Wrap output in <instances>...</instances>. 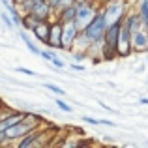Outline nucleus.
<instances>
[{
  "mask_svg": "<svg viewBox=\"0 0 148 148\" xmlns=\"http://www.w3.org/2000/svg\"><path fill=\"white\" fill-rule=\"evenodd\" d=\"M109 25H111V21H109L105 10H99L98 15L94 17V21L81 32L79 40L83 41L86 47H90L92 43H101L103 38H105V32H107V28H109Z\"/></svg>",
  "mask_w": 148,
  "mask_h": 148,
  "instance_id": "nucleus-1",
  "label": "nucleus"
},
{
  "mask_svg": "<svg viewBox=\"0 0 148 148\" xmlns=\"http://www.w3.org/2000/svg\"><path fill=\"white\" fill-rule=\"evenodd\" d=\"M41 126V118L38 114H26L25 120H21L19 124L8 127L6 131H0V143L2 145H8V141H19L23 139L26 133L38 130Z\"/></svg>",
  "mask_w": 148,
  "mask_h": 148,
  "instance_id": "nucleus-2",
  "label": "nucleus"
},
{
  "mask_svg": "<svg viewBox=\"0 0 148 148\" xmlns=\"http://www.w3.org/2000/svg\"><path fill=\"white\" fill-rule=\"evenodd\" d=\"M124 21H116L111 23L105 32L103 43H101V56L105 60H112L118 56V40H120V30H122Z\"/></svg>",
  "mask_w": 148,
  "mask_h": 148,
  "instance_id": "nucleus-3",
  "label": "nucleus"
},
{
  "mask_svg": "<svg viewBox=\"0 0 148 148\" xmlns=\"http://www.w3.org/2000/svg\"><path fill=\"white\" fill-rule=\"evenodd\" d=\"M99 10H96V6L92 2H84V4H79L77 6V26H79L81 30H84L88 25H90L92 21H94V17L98 15Z\"/></svg>",
  "mask_w": 148,
  "mask_h": 148,
  "instance_id": "nucleus-4",
  "label": "nucleus"
},
{
  "mask_svg": "<svg viewBox=\"0 0 148 148\" xmlns=\"http://www.w3.org/2000/svg\"><path fill=\"white\" fill-rule=\"evenodd\" d=\"M105 13H107L109 21L116 23V21H124L126 19V0H109L105 4Z\"/></svg>",
  "mask_w": 148,
  "mask_h": 148,
  "instance_id": "nucleus-5",
  "label": "nucleus"
},
{
  "mask_svg": "<svg viewBox=\"0 0 148 148\" xmlns=\"http://www.w3.org/2000/svg\"><path fill=\"white\" fill-rule=\"evenodd\" d=\"M51 49H64V23L54 17L51 21V38H49Z\"/></svg>",
  "mask_w": 148,
  "mask_h": 148,
  "instance_id": "nucleus-6",
  "label": "nucleus"
},
{
  "mask_svg": "<svg viewBox=\"0 0 148 148\" xmlns=\"http://www.w3.org/2000/svg\"><path fill=\"white\" fill-rule=\"evenodd\" d=\"M133 32L127 28L126 25H122L120 30V40H118V56H130L133 53Z\"/></svg>",
  "mask_w": 148,
  "mask_h": 148,
  "instance_id": "nucleus-7",
  "label": "nucleus"
},
{
  "mask_svg": "<svg viewBox=\"0 0 148 148\" xmlns=\"http://www.w3.org/2000/svg\"><path fill=\"white\" fill-rule=\"evenodd\" d=\"M83 30L77 26L75 21L71 23H64V51H71L77 45V40L81 38Z\"/></svg>",
  "mask_w": 148,
  "mask_h": 148,
  "instance_id": "nucleus-8",
  "label": "nucleus"
},
{
  "mask_svg": "<svg viewBox=\"0 0 148 148\" xmlns=\"http://www.w3.org/2000/svg\"><path fill=\"white\" fill-rule=\"evenodd\" d=\"M28 114V112H19V111H10L8 114H4L2 118H0V131H6L8 127L15 126V124H19L21 120H25V116Z\"/></svg>",
  "mask_w": 148,
  "mask_h": 148,
  "instance_id": "nucleus-9",
  "label": "nucleus"
},
{
  "mask_svg": "<svg viewBox=\"0 0 148 148\" xmlns=\"http://www.w3.org/2000/svg\"><path fill=\"white\" fill-rule=\"evenodd\" d=\"M32 34H34V38H36L38 41L49 45V38H51V21H41V23H38V25L34 26Z\"/></svg>",
  "mask_w": 148,
  "mask_h": 148,
  "instance_id": "nucleus-10",
  "label": "nucleus"
},
{
  "mask_svg": "<svg viewBox=\"0 0 148 148\" xmlns=\"http://www.w3.org/2000/svg\"><path fill=\"white\" fill-rule=\"evenodd\" d=\"M133 49L135 51H146L148 49V28L143 26L141 30L133 34Z\"/></svg>",
  "mask_w": 148,
  "mask_h": 148,
  "instance_id": "nucleus-11",
  "label": "nucleus"
},
{
  "mask_svg": "<svg viewBox=\"0 0 148 148\" xmlns=\"http://www.w3.org/2000/svg\"><path fill=\"white\" fill-rule=\"evenodd\" d=\"M40 127L34 131H30V133H26L25 137L21 139V141L17 143V148H30V146H38V141H40Z\"/></svg>",
  "mask_w": 148,
  "mask_h": 148,
  "instance_id": "nucleus-12",
  "label": "nucleus"
},
{
  "mask_svg": "<svg viewBox=\"0 0 148 148\" xmlns=\"http://www.w3.org/2000/svg\"><path fill=\"white\" fill-rule=\"evenodd\" d=\"M56 19H60L62 23H71V21H75V19H77V4L60 10L56 13Z\"/></svg>",
  "mask_w": 148,
  "mask_h": 148,
  "instance_id": "nucleus-13",
  "label": "nucleus"
},
{
  "mask_svg": "<svg viewBox=\"0 0 148 148\" xmlns=\"http://www.w3.org/2000/svg\"><path fill=\"white\" fill-rule=\"evenodd\" d=\"M26 32H28V30H23V32H21V40L25 41L26 49H28V51H30L32 54H41V51L36 47V43H34V41H32V40L28 38V34H26Z\"/></svg>",
  "mask_w": 148,
  "mask_h": 148,
  "instance_id": "nucleus-14",
  "label": "nucleus"
},
{
  "mask_svg": "<svg viewBox=\"0 0 148 148\" xmlns=\"http://www.w3.org/2000/svg\"><path fill=\"white\" fill-rule=\"evenodd\" d=\"M139 15L143 19V25L148 28V0H139V8H137Z\"/></svg>",
  "mask_w": 148,
  "mask_h": 148,
  "instance_id": "nucleus-15",
  "label": "nucleus"
},
{
  "mask_svg": "<svg viewBox=\"0 0 148 148\" xmlns=\"http://www.w3.org/2000/svg\"><path fill=\"white\" fill-rule=\"evenodd\" d=\"M0 19H2V23H4V26H6V28H10V30H11V28L15 26V21H13V17H11V15L8 13L6 10L2 11V15H0Z\"/></svg>",
  "mask_w": 148,
  "mask_h": 148,
  "instance_id": "nucleus-16",
  "label": "nucleus"
},
{
  "mask_svg": "<svg viewBox=\"0 0 148 148\" xmlns=\"http://www.w3.org/2000/svg\"><path fill=\"white\" fill-rule=\"evenodd\" d=\"M49 4H51V8H53L54 15H56L58 11L62 10V4H64V0H49Z\"/></svg>",
  "mask_w": 148,
  "mask_h": 148,
  "instance_id": "nucleus-17",
  "label": "nucleus"
},
{
  "mask_svg": "<svg viewBox=\"0 0 148 148\" xmlns=\"http://www.w3.org/2000/svg\"><path fill=\"white\" fill-rule=\"evenodd\" d=\"M45 88H47V90H51V92H54V94H60V96H64V94H66V92L62 90L60 86H56V84H51V83L45 84Z\"/></svg>",
  "mask_w": 148,
  "mask_h": 148,
  "instance_id": "nucleus-18",
  "label": "nucleus"
},
{
  "mask_svg": "<svg viewBox=\"0 0 148 148\" xmlns=\"http://www.w3.org/2000/svg\"><path fill=\"white\" fill-rule=\"evenodd\" d=\"M56 107L60 109V111H64V112H71V107H69V105L66 103V101H62L60 98L56 99Z\"/></svg>",
  "mask_w": 148,
  "mask_h": 148,
  "instance_id": "nucleus-19",
  "label": "nucleus"
},
{
  "mask_svg": "<svg viewBox=\"0 0 148 148\" xmlns=\"http://www.w3.org/2000/svg\"><path fill=\"white\" fill-rule=\"evenodd\" d=\"M83 122H86V124H92V126H98V124H101V118H92V116H83Z\"/></svg>",
  "mask_w": 148,
  "mask_h": 148,
  "instance_id": "nucleus-20",
  "label": "nucleus"
},
{
  "mask_svg": "<svg viewBox=\"0 0 148 148\" xmlns=\"http://www.w3.org/2000/svg\"><path fill=\"white\" fill-rule=\"evenodd\" d=\"M41 58H43V60H49V62H53V58L56 56V54L54 53H51V51H41V54H40Z\"/></svg>",
  "mask_w": 148,
  "mask_h": 148,
  "instance_id": "nucleus-21",
  "label": "nucleus"
},
{
  "mask_svg": "<svg viewBox=\"0 0 148 148\" xmlns=\"http://www.w3.org/2000/svg\"><path fill=\"white\" fill-rule=\"evenodd\" d=\"M19 73H23V75H28V77H36V71H32V69H26V68H15Z\"/></svg>",
  "mask_w": 148,
  "mask_h": 148,
  "instance_id": "nucleus-22",
  "label": "nucleus"
},
{
  "mask_svg": "<svg viewBox=\"0 0 148 148\" xmlns=\"http://www.w3.org/2000/svg\"><path fill=\"white\" fill-rule=\"evenodd\" d=\"M69 68H71L73 71H84V69H86V68H84V66H81V64H75V62H73V64L69 66Z\"/></svg>",
  "mask_w": 148,
  "mask_h": 148,
  "instance_id": "nucleus-23",
  "label": "nucleus"
},
{
  "mask_svg": "<svg viewBox=\"0 0 148 148\" xmlns=\"http://www.w3.org/2000/svg\"><path fill=\"white\" fill-rule=\"evenodd\" d=\"M53 64L56 66V68H64V66H66V64H64V60H60L58 56H54V58H53Z\"/></svg>",
  "mask_w": 148,
  "mask_h": 148,
  "instance_id": "nucleus-24",
  "label": "nucleus"
},
{
  "mask_svg": "<svg viewBox=\"0 0 148 148\" xmlns=\"http://www.w3.org/2000/svg\"><path fill=\"white\" fill-rule=\"evenodd\" d=\"M99 107H101V109H105V111H107V112H112V109L109 107V105H105L103 101H99Z\"/></svg>",
  "mask_w": 148,
  "mask_h": 148,
  "instance_id": "nucleus-25",
  "label": "nucleus"
},
{
  "mask_svg": "<svg viewBox=\"0 0 148 148\" xmlns=\"http://www.w3.org/2000/svg\"><path fill=\"white\" fill-rule=\"evenodd\" d=\"M139 103H141V105H148V98H141V99H139Z\"/></svg>",
  "mask_w": 148,
  "mask_h": 148,
  "instance_id": "nucleus-26",
  "label": "nucleus"
},
{
  "mask_svg": "<svg viewBox=\"0 0 148 148\" xmlns=\"http://www.w3.org/2000/svg\"><path fill=\"white\" fill-rule=\"evenodd\" d=\"M146 62H148V56H146Z\"/></svg>",
  "mask_w": 148,
  "mask_h": 148,
  "instance_id": "nucleus-27",
  "label": "nucleus"
}]
</instances>
